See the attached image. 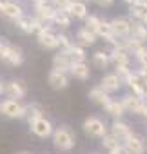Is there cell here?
I'll list each match as a JSON object with an SVG mask.
<instances>
[{"mask_svg":"<svg viewBox=\"0 0 147 154\" xmlns=\"http://www.w3.org/2000/svg\"><path fill=\"white\" fill-rule=\"evenodd\" d=\"M113 72L120 78V82H122L124 85H127L134 71L131 69V65H114V71H113Z\"/></svg>","mask_w":147,"mask_h":154,"instance_id":"cell-28","label":"cell"},{"mask_svg":"<svg viewBox=\"0 0 147 154\" xmlns=\"http://www.w3.org/2000/svg\"><path fill=\"white\" fill-rule=\"evenodd\" d=\"M71 24H73V18L69 17V13H56L55 20H53V26H55L58 31H65V29H69Z\"/></svg>","mask_w":147,"mask_h":154,"instance_id":"cell-27","label":"cell"},{"mask_svg":"<svg viewBox=\"0 0 147 154\" xmlns=\"http://www.w3.org/2000/svg\"><path fill=\"white\" fill-rule=\"evenodd\" d=\"M33 15H24L20 20H17V27L24 33V35H33Z\"/></svg>","mask_w":147,"mask_h":154,"instance_id":"cell-30","label":"cell"},{"mask_svg":"<svg viewBox=\"0 0 147 154\" xmlns=\"http://www.w3.org/2000/svg\"><path fill=\"white\" fill-rule=\"evenodd\" d=\"M91 63H93V67H96V69H109V65L113 63L111 62V53L109 51H105V49H96L93 54H91Z\"/></svg>","mask_w":147,"mask_h":154,"instance_id":"cell-22","label":"cell"},{"mask_svg":"<svg viewBox=\"0 0 147 154\" xmlns=\"http://www.w3.org/2000/svg\"><path fill=\"white\" fill-rule=\"evenodd\" d=\"M111 62H113V65H131V60H133V54L122 45V44H118V45H114V47H111Z\"/></svg>","mask_w":147,"mask_h":154,"instance_id":"cell-15","label":"cell"},{"mask_svg":"<svg viewBox=\"0 0 147 154\" xmlns=\"http://www.w3.org/2000/svg\"><path fill=\"white\" fill-rule=\"evenodd\" d=\"M109 154H127V152H125V149H124V147H118V149H114V150H111Z\"/></svg>","mask_w":147,"mask_h":154,"instance_id":"cell-38","label":"cell"},{"mask_svg":"<svg viewBox=\"0 0 147 154\" xmlns=\"http://www.w3.org/2000/svg\"><path fill=\"white\" fill-rule=\"evenodd\" d=\"M40 116H44V107H42V103H38V102H31V103H26V122L27 123H31V122H35L36 118H40Z\"/></svg>","mask_w":147,"mask_h":154,"instance_id":"cell-25","label":"cell"},{"mask_svg":"<svg viewBox=\"0 0 147 154\" xmlns=\"http://www.w3.org/2000/svg\"><path fill=\"white\" fill-rule=\"evenodd\" d=\"M69 17L75 18V20H86L89 17V9L87 4L80 2V0H73V4L69 8Z\"/></svg>","mask_w":147,"mask_h":154,"instance_id":"cell-23","label":"cell"},{"mask_svg":"<svg viewBox=\"0 0 147 154\" xmlns=\"http://www.w3.org/2000/svg\"><path fill=\"white\" fill-rule=\"evenodd\" d=\"M29 125V131L36 136V138H42V140H45V138H51L53 136V132H55V125H53V122L49 120V118H45V116H40V118H36L35 122H31V123H27Z\"/></svg>","mask_w":147,"mask_h":154,"instance_id":"cell-5","label":"cell"},{"mask_svg":"<svg viewBox=\"0 0 147 154\" xmlns=\"http://www.w3.org/2000/svg\"><path fill=\"white\" fill-rule=\"evenodd\" d=\"M136 72H138V74L142 76V78L147 82V67H138V69H136Z\"/></svg>","mask_w":147,"mask_h":154,"instance_id":"cell-37","label":"cell"},{"mask_svg":"<svg viewBox=\"0 0 147 154\" xmlns=\"http://www.w3.org/2000/svg\"><path fill=\"white\" fill-rule=\"evenodd\" d=\"M49 2L58 13H69V8L73 4V0H49Z\"/></svg>","mask_w":147,"mask_h":154,"instance_id":"cell-33","label":"cell"},{"mask_svg":"<svg viewBox=\"0 0 147 154\" xmlns=\"http://www.w3.org/2000/svg\"><path fill=\"white\" fill-rule=\"evenodd\" d=\"M140 22H143L147 26V4L142 6V15H140Z\"/></svg>","mask_w":147,"mask_h":154,"instance_id":"cell-36","label":"cell"},{"mask_svg":"<svg viewBox=\"0 0 147 154\" xmlns=\"http://www.w3.org/2000/svg\"><path fill=\"white\" fill-rule=\"evenodd\" d=\"M0 62L6 67H20L26 62V54L20 45L2 38L0 40Z\"/></svg>","mask_w":147,"mask_h":154,"instance_id":"cell-1","label":"cell"},{"mask_svg":"<svg viewBox=\"0 0 147 154\" xmlns=\"http://www.w3.org/2000/svg\"><path fill=\"white\" fill-rule=\"evenodd\" d=\"M0 40H2V38H0Z\"/></svg>","mask_w":147,"mask_h":154,"instance_id":"cell-46","label":"cell"},{"mask_svg":"<svg viewBox=\"0 0 147 154\" xmlns=\"http://www.w3.org/2000/svg\"><path fill=\"white\" fill-rule=\"evenodd\" d=\"M129 38H133L134 42L145 45L147 44V26L140 20H131V35Z\"/></svg>","mask_w":147,"mask_h":154,"instance_id":"cell-21","label":"cell"},{"mask_svg":"<svg viewBox=\"0 0 147 154\" xmlns=\"http://www.w3.org/2000/svg\"><path fill=\"white\" fill-rule=\"evenodd\" d=\"M111 31H113V36L118 42L129 38V35H131V20L125 18V17H114L111 20Z\"/></svg>","mask_w":147,"mask_h":154,"instance_id":"cell-8","label":"cell"},{"mask_svg":"<svg viewBox=\"0 0 147 154\" xmlns=\"http://www.w3.org/2000/svg\"><path fill=\"white\" fill-rule=\"evenodd\" d=\"M36 44H38L42 49H45V51H55V49H58V36H56V33L53 31V26L45 27L40 35H36Z\"/></svg>","mask_w":147,"mask_h":154,"instance_id":"cell-12","label":"cell"},{"mask_svg":"<svg viewBox=\"0 0 147 154\" xmlns=\"http://www.w3.org/2000/svg\"><path fill=\"white\" fill-rule=\"evenodd\" d=\"M82 129H84V132H86L89 138H100V140L109 132L107 123H105L102 118L95 116V114H91V116H87V118L84 120Z\"/></svg>","mask_w":147,"mask_h":154,"instance_id":"cell-3","label":"cell"},{"mask_svg":"<svg viewBox=\"0 0 147 154\" xmlns=\"http://www.w3.org/2000/svg\"><path fill=\"white\" fill-rule=\"evenodd\" d=\"M87 98H89V102H93V103H96V105H100V107H107V103L113 100L111 98V94L109 93H105L100 85H95V87H91L89 89V93H87Z\"/></svg>","mask_w":147,"mask_h":154,"instance_id":"cell-19","label":"cell"},{"mask_svg":"<svg viewBox=\"0 0 147 154\" xmlns=\"http://www.w3.org/2000/svg\"><path fill=\"white\" fill-rule=\"evenodd\" d=\"M96 38H98V36H96L95 33L87 31L84 26H82V27H78V29H77V33H75V36H73L75 44H77V45H80V47H84V49L93 47V45L96 44Z\"/></svg>","mask_w":147,"mask_h":154,"instance_id":"cell-17","label":"cell"},{"mask_svg":"<svg viewBox=\"0 0 147 154\" xmlns=\"http://www.w3.org/2000/svg\"><path fill=\"white\" fill-rule=\"evenodd\" d=\"M27 2H31L33 8H35V6H38V4H45V2H49V0H27Z\"/></svg>","mask_w":147,"mask_h":154,"instance_id":"cell-39","label":"cell"},{"mask_svg":"<svg viewBox=\"0 0 147 154\" xmlns=\"http://www.w3.org/2000/svg\"><path fill=\"white\" fill-rule=\"evenodd\" d=\"M17 154H29V152H26V150H22V152H17Z\"/></svg>","mask_w":147,"mask_h":154,"instance_id":"cell-44","label":"cell"},{"mask_svg":"<svg viewBox=\"0 0 147 154\" xmlns=\"http://www.w3.org/2000/svg\"><path fill=\"white\" fill-rule=\"evenodd\" d=\"M142 118L147 122V105H145V109H143V112H142Z\"/></svg>","mask_w":147,"mask_h":154,"instance_id":"cell-41","label":"cell"},{"mask_svg":"<svg viewBox=\"0 0 147 154\" xmlns=\"http://www.w3.org/2000/svg\"><path fill=\"white\" fill-rule=\"evenodd\" d=\"M122 103H124V107H125V111L127 112H131V114H136V116H142V112H143V109H145V102H143V98H140V96H136V94H133L131 91L129 93H125L122 98Z\"/></svg>","mask_w":147,"mask_h":154,"instance_id":"cell-9","label":"cell"},{"mask_svg":"<svg viewBox=\"0 0 147 154\" xmlns=\"http://www.w3.org/2000/svg\"><path fill=\"white\" fill-rule=\"evenodd\" d=\"M100 143H102V147H104L107 152H111V150H114V149L122 147V141H120L114 134H111V132H107V134L100 140Z\"/></svg>","mask_w":147,"mask_h":154,"instance_id":"cell-29","label":"cell"},{"mask_svg":"<svg viewBox=\"0 0 147 154\" xmlns=\"http://www.w3.org/2000/svg\"><path fill=\"white\" fill-rule=\"evenodd\" d=\"M93 2L98 6V8H111L114 4V0H93Z\"/></svg>","mask_w":147,"mask_h":154,"instance_id":"cell-35","label":"cell"},{"mask_svg":"<svg viewBox=\"0 0 147 154\" xmlns=\"http://www.w3.org/2000/svg\"><path fill=\"white\" fill-rule=\"evenodd\" d=\"M4 91H6V82H4L2 78H0V96L4 94Z\"/></svg>","mask_w":147,"mask_h":154,"instance_id":"cell-40","label":"cell"},{"mask_svg":"<svg viewBox=\"0 0 147 154\" xmlns=\"http://www.w3.org/2000/svg\"><path fill=\"white\" fill-rule=\"evenodd\" d=\"M24 15H27V13H26V8L20 0H6L2 11H0V17L6 20H11V22L20 20Z\"/></svg>","mask_w":147,"mask_h":154,"instance_id":"cell-6","label":"cell"},{"mask_svg":"<svg viewBox=\"0 0 147 154\" xmlns=\"http://www.w3.org/2000/svg\"><path fill=\"white\" fill-rule=\"evenodd\" d=\"M109 132H111V134H114L122 143H124L129 136H133V134H134L133 127H131L127 122H124V120H113V123H111V127H109Z\"/></svg>","mask_w":147,"mask_h":154,"instance_id":"cell-14","label":"cell"},{"mask_svg":"<svg viewBox=\"0 0 147 154\" xmlns=\"http://www.w3.org/2000/svg\"><path fill=\"white\" fill-rule=\"evenodd\" d=\"M65 53H67V56L71 58L73 63H77V62H86V60H87L86 49L80 47V45H77V44H73L69 49H65Z\"/></svg>","mask_w":147,"mask_h":154,"instance_id":"cell-26","label":"cell"},{"mask_svg":"<svg viewBox=\"0 0 147 154\" xmlns=\"http://www.w3.org/2000/svg\"><path fill=\"white\" fill-rule=\"evenodd\" d=\"M105 93H109V94H113V93H118L122 87H124V84L120 82V78L114 74V72H105L102 78H100V84H98Z\"/></svg>","mask_w":147,"mask_h":154,"instance_id":"cell-16","label":"cell"},{"mask_svg":"<svg viewBox=\"0 0 147 154\" xmlns=\"http://www.w3.org/2000/svg\"><path fill=\"white\" fill-rule=\"evenodd\" d=\"M4 94H6L8 98H11V100L22 102V98L27 96V84H26L24 80H20V78H13V80L6 82V91H4Z\"/></svg>","mask_w":147,"mask_h":154,"instance_id":"cell-7","label":"cell"},{"mask_svg":"<svg viewBox=\"0 0 147 154\" xmlns=\"http://www.w3.org/2000/svg\"><path fill=\"white\" fill-rule=\"evenodd\" d=\"M4 4H6V0H0V11H2V8H4Z\"/></svg>","mask_w":147,"mask_h":154,"instance_id":"cell-42","label":"cell"},{"mask_svg":"<svg viewBox=\"0 0 147 154\" xmlns=\"http://www.w3.org/2000/svg\"><path fill=\"white\" fill-rule=\"evenodd\" d=\"M133 56H134V60H136L138 67H147V45L140 47Z\"/></svg>","mask_w":147,"mask_h":154,"instance_id":"cell-34","label":"cell"},{"mask_svg":"<svg viewBox=\"0 0 147 154\" xmlns=\"http://www.w3.org/2000/svg\"><path fill=\"white\" fill-rule=\"evenodd\" d=\"M69 76H73V78L78 80V82H86V80L91 78V65L87 62H77V63H73Z\"/></svg>","mask_w":147,"mask_h":154,"instance_id":"cell-20","label":"cell"},{"mask_svg":"<svg viewBox=\"0 0 147 154\" xmlns=\"http://www.w3.org/2000/svg\"><path fill=\"white\" fill-rule=\"evenodd\" d=\"M100 20H102V17H98V15H89V17L84 20V27H86L87 31H91V33L96 35L98 26H100Z\"/></svg>","mask_w":147,"mask_h":154,"instance_id":"cell-31","label":"cell"},{"mask_svg":"<svg viewBox=\"0 0 147 154\" xmlns=\"http://www.w3.org/2000/svg\"><path fill=\"white\" fill-rule=\"evenodd\" d=\"M0 114L9 120H24L26 118V103H22L18 100L6 98L0 102Z\"/></svg>","mask_w":147,"mask_h":154,"instance_id":"cell-4","label":"cell"},{"mask_svg":"<svg viewBox=\"0 0 147 154\" xmlns=\"http://www.w3.org/2000/svg\"><path fill=\"white\" fill-rule=\"evenodd\" d=\"M80 2H84V4H87V2H93V0H80Z\"/></svg>","mask_w":147,"mask_h":154,"instance_id":"cell-43","label":"cell"},{"mask_svg":"<svg viewBox=\"0 0 147 154\" xmlns=\"http://www.w3.org/2000/svg\"><path fill=\"white\" fill-rule=\"evenodd\" d=\"M51 63H53V69H55V71H60V72H65V74L71 72V65H73V62H71V58L67 56L65 51H58V53H55Z\"/></svg>","mask_w":147,"mask_h":154,"instance_id":"cell-18","label":"cell"},{"mask_svg":"<svg viewBox=\"0 0 147 154\" xmlns=\"http://www.w3.org/2000/svg\"><path fill=\"white\" fill-rule=\"evenodd\" d=\"M51 140H53L55 149H58L60 152H69L71 149H75V145H77V134H75V131H73L69 125L56 127L53 136H51Z\"/></svg>","mask_w":147,"mask_h":154,"instance_id":"cell-2","label":"cell"},{"mask_svg":"<svg viewBox=\"0 0 147 154\" xmlns=\"http://www.w3.org/2000/svg\"><path fill=\"white\" fill-rule=\"evenodd\" d=\"M56 36H58V47H60V51H65V49H69L73 44H75V40H73L65 31H58Z\"/></svg>","mask_w":147,"mask_h":154,"instance_id":"cell-32","label":"cell"},{"mask_svg":"<svg viewBox=\"0 0 147 154\" xmlns=\"http://www.w3.org/2000/svg\"><path fill=\"white\" fill-rule=\"evenodd\" d=\"M47 85L53 91H64V89H67L69 87V74L51 69L47 72Z\"/></svg>","mask_w":147,"mask_h":154,"instance_id":"cell-13","label":"cell"},{"mask_svg":"<svg viewBox=\"0 0 147 154\" xmlns=\"http://www.w3.org/2000/svg\"><path fill=\"white\" fill-rule=\"evenodd\" d=\"M104 111H105L113 120H122V116L127 112L125 107H124V103H122V100H111Z\"/></svg>","mask_w":147,"mask_h":154,"instance_id":"cell-24","label":"cell"},{"mask_svg":"<svg viewBox=\"0 0 147 154\" xmlns=\"http://www.w3.org/2000/svg\"><path fill=\"white\" fill-rule=\"evenodd\" d=\"M87 154H96V152H87Z\"/></svg>","mask_w":147,"mask_h":154,"instance_id":"cell-45","label":"cell"},{"mask_svg":"<svg viewBox=\"0 0 147 154\" xmlns=\"http://www.w3.org/2000/svg\"><path fill=\"white\" fill-rule=\"evenodd\" d=\"M56 9L51 6V2H45V4H38L33 8V17L38 18L40 22H44L45 26H53V20L56 17Z\"/></svg>","mask_w":147,"mask_h":154,"instance_id":"cell-11","label":"cell"},{"mask_svg":"<svg viewBox=\"0 0 147 154\" xmlns=\"http://www.w3.org/2000/svg\"><path fill=\"white\" fill-rule=\"evenodd\" d=\"M122 147L125 149L127 154H145V150H147L145 138H143L142 134H138V132H134L133 136H129V138L122 143Z\"/></svg>","mask_w":147,"mask_h":154,"instance_id":"cell-10","label":"cell"}]
</instances>
